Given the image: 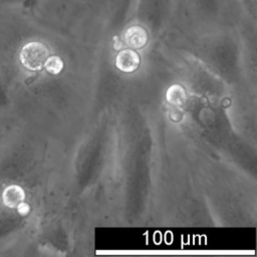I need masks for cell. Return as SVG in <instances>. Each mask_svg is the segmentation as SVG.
Returning <instances> with one entry per match:
<instances>
[{
	"label": "cell",
	"instance_id": "cell-4",
	"mask_svg": "<svg viewBox=\"0 0 257 257\" xmlns=\"http://www.w3.org/2000/svg\"><path fill=\"white\" fill-rule=\"evenodd\" d=\"M49 55L50 49L44 40L31 38L22 45L19 51V60L29 70H41Z\"/></svg>",
	"mask_w": 257,
	"mask_h": 257
},
{
	"label": "cell",
	"instance_id": "cell-13",
	"mask_svg": "<svg viewBox=\"0 0 257 257\" xmlns=\"http://www.w3.org/2000/svg\"><path fill=\"white\" fill-rule=\"evenodd\" d=\"M6 139H7V138H6ZM6 139H5V140H6ZM5 140H4V141H5ZM4 141H2V142H0V145H1V144H2V143H3V142H4Z\"/></svg>",
	"mask_w": 257,
	"mask_h": 257
},
{
	"label": "cell",
	"instance_id": "cell-5",
	"mask_svg": "<svg viewBox=\"0 0 257 257\" xmlns=\"http://www.w3.org/2000/svg\"><path fill=\"white\" fill-rule=\"evenodd\" d=\"M114 48H121L115 57V66L122 72H133L140 65V54L132 48H122L119 40Z\"/></svg>",
	"mask_w": 257,
	"mask_h": 257
},
{
	"label": "cell",
	"instance_id": "cell-10",
	"mask_svg": "<svg viewBox=\"0 0 257 257\" xmlns=\"http://www.w3.org/2000/svg\"><path fill=\"white\" fill-rule=\"evenodd\" d=\"M39 0H0V7L13 9H28Z\"/></svg>",
	"mask_w": 257,
	"mask_h": 257
},
{
	"label": "cell",
	"instance_id": "cell-3",
	"mask_svg": "<svg viewBox=\"0 0 257 257\" xmlns=\"http://www.w3.org/2000/svg\"><path fill=\"white\" fill-rule=\"evenodd\" d=\"M86 23H112L120 0H71Z\"/></svg>",
	"mask_w": 257,
	"mask_h": 257
},
{
	"label": "cell",
	"instance_id": "cell-6",
	"mask_svg": "<svg viewBox=\"0 0 257 257\" xmlns=\"http://www.w3.org/2000/svg\"><path fill=\"white\" fill-rule=\"evenodd\" d=\"M166 98L169 103L175 106H183L187 101V94L185 88L180 84L171 85L167 92Z\"/></svg>",
	"mask_w": 257,
	"mask_h": 257
},
{
	"label": "cell",
	"instance_id": "cell-2",
	"mask_svg": "<svg viewBox=\"0 0 257 257\" xmlns=\"http://www.w3.org/2000/svg\"><path fill=\"white\" fill-rule=\"evenodd\" d=\"M30 212L31 207L21 185L12 181L0 183V249L8 246L20 222Z\"/></svg>",
	"mask_w": 257,
	"mask_h": 257
},
{
	"label": "cell",
	"instance_id": "cell-12",
	"mask_svg": "<svg viewBox=\"0 0 257 257\" xmlns=\"http://www.w3.org/2000/svg\"><path fill=\"white\" fill-rule=\"evenodd\" d=\"M8 132H9L8 117L0 114V142L8 138Z\"/></svg>",
	"mask_w": 257,
	"mask_h": 257
},
{
	"label": "cell",
	"instance_id": "cell-11",
	"mask_svg": "<svg viewBox=\"0 0 257 257\" xmlns=\"http://www.w3.org/2000/svg\"><path fill=\"white\" fill-rule=\"evenodd\" d=\"M241 3L243 4V7L246 11V13L253 17L256 18V10H257V0H240Z\"/></svg>",
	"mask_w": 257,
	"mask_h": 257
},
{
	"label": "cell",
	"instance_id": "cell-7",
	"mask_svg": "<svg viewBox=\"0 0 257 257\" xmlns=\"http://www.w3.org/2000/svg\"><path fill=\"white\" fill-rule=\"evenodd\" d=\"M11 105V98L8 88V80L0 70V114L7 116Z\"/></svg>",
	"mask_w": 257,
	"mask_h": 257
},
{
	"label": "cell",
	"instance_id": "cell-9",
	"mask_svg": "<svg viewBox=\"0 0 257 257\" xmlns=\"http://www.w3.org/2000/svg\"><path fill=\"white\" fill-rule=\"evenodd\" d=\"M134 0H120L111 25H119L126 17Z\"/></svg>",
	"mask_w": 257,
	"mask_h": 257
},
{
	"label": "cell",
	"instance_id": "cell-1",
	"mask_svg": "<svg viewBox=\"0 0 257 257\" xmlns=\"http://www.w3.org/2000/svg\"><path fill=\"white\" fill-rule=\"evenodd\" d=\"M246 16L249 15L240 0H172L170 23L219 29L239 25Z\"/></svg>",
	"mask_w": 257,
	"mask_h": 257
},
{
	"label": "cell",
	"instance_id": "cell-8",
	"mask_svg": "<svg viewBox=\"0 0 257 257\" xmlns=\"http://www.w3.org/2000/svg\"><path fill=\"white\" fill-rule=\"evenodd\" d=\"M64 66V62L59 55H49L44 63V68L51 74H58Z\"/></svg>",
	"mask_w": 257,
	"mask_h": 257
}]
</instances>
